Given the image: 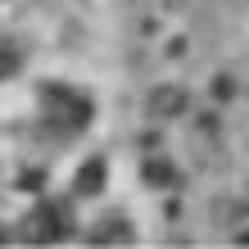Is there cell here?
<instances>
[{"label": "cell", "instance_id": "4", "mask_svg": "<svg viewBox=\"0 0 249 249\" xmlns=\"http://www.w3.org/2000/svg\"><path fill=\"white\" fill-rule=\"evenodd\" d=\"M105 172H109V163H105V159H82V163H77V181H72V190H77V195H100V190H105Z\"/></svg>", "mask_w": 249, "mask_h": 249}, {"label": "cell", "instance_id": "3", "mask_svg": "<svg viewBox=\"0 0 249 249\" xmlns=\"http://www.w3.org/2000/svg\"><path fill=\"white\" fill-rule=\"evenodd\" d=\"M86 240H91V245H113V240H118V245H127V240H136V227H131L127 217L109 213L105 222H95L91 231H86Z\"/></svg>", "mask_w": 249, "mask_h": 249}, {"label": "cell", "instance_id": "6", "mask_svg": "<svg viewBox=\"0 0 249 249\" xmlns=\"http://www.w3.org/2000/svg\"><path fill=\"white\" fill-rule=\"evenodd\" d=\"M181 109H186V91H181V86H154V91H150V113L177 118Z\"/></svg>", "mask_w": 249, "mask_h": 249}, {"label": "cell", "instance_id": "5", "mask_svg": "<svg viewBox=\"0 0 249 249\" xmlns=\"http://www.w3.org/2000/svg\"><path fill=\"white\" fill-rule=\"evenodd\" d=\"M23 64H27L23 41H14V36H5V32H0V82H14V77L23 72Z\"/></svg>", "mask_w": 249, "mask_h": 249}, {"label": "cell", "instance_id": "7", "mask_svg": "<svg viewBox=\"0 0 249 249\" xmlns=\"http://www.w3.org/2000/svg\"><path fill=\"white\" fill-rule=\"evenodd\" d=\"M141 181L150 190H159V186L168 190V186H177V168H172L168 159H145V163H141Z\"/></svg>", "mask_w": 249, "mask_h": 249}, {"label": "cell", "instance_id": "1", "mask_svg": "<svg viewBox=\"0 0 249 249\" xmlns=\"http://www.w3.org/2000/svg\"><path fill=\"white\" fill-rule=\"evenodd\" d=\"M36 109H41V127L54 131L59 141L82 136V131L95 123L91 91H82V86H72V82H41L36 86Z\"/></svg>", "mask_w": 249, "mask_h": 249}, {"label": "cell", "instance_id": "2", "mask_svg": "<svg viewBox=\"0 0 249 249\" xmlns=\"http://www.w3.org/2000/svg\"><path fill=\"white\" fill-rule=\"evenodd\" d=\"M77 231V213L68 199H41L27 209V217L18 222V240L27 245H59Z\"/></svg>", "mask_w": 249, "mask_h": 249}, {"label": "cell", "instance_id": "8", "mask_svg": "<svg viewBox=\"0 0 249 249\" xmlns=\"http://www.w3.org/2000/svg\"><path fill=\"white\" fill-rule=\"evenodd\" d=\"M5 240H18V231H9V227H0V245Z\"/></svg>", "mask_w": 249, "mask_h": 249}]
</instances>
